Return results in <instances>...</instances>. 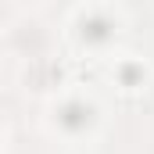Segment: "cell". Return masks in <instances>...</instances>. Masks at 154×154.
<instances>
[{"label":"cell","instance_id":"cell-1","mask_svg":"<svg viewBox=\"0 0 154 154\" xmlns=\"http://www.w3.org/2000/svg\"><path fill=\"white\" fill-rule=\"evenodd\" d=\"M61 125H65V129H72V133L86 129V125H90V108H86L82 100L65 104V108H61Z\"/></svg>","mask_w":154,"mask_h":154},{"label":"cell","instance_id":"cell-2","mask_svg":"<svg viewBox=\"0 0 154 154\" xmlns=\"http://www.w3.org/2000/svg\"><path fill=\"white\" fill-rule=\"evenodd\" d=\"M108 29H111V22H108L104 14H93V18L82 22V36H86V39H97V43L108 39Z\"/></svg>","mask_w":154,"mask_h":154}]
</instances>
